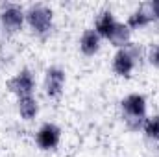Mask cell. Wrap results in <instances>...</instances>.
<instances>
[{"label":"cell","mask_w":159,"mask_h":157,"mask_svg":"<svg viewBox=\"0 0 159 157\" xmlns=\"http://www.w3.org/2000/svg\"><path fill=\"white\" fill-rule=\"evenodd\" d=\"M146 63L159 70V43H152L146 48Z\"/></svg>","instance_id":"5bb4252c"},{"label":"cell","mask_w":159,"mask_h":157,"mask_svg":"<svg viewBox=\"0 0 159 157\" xmlns=\"http://www.w3.org/2000/svg\"><path fill=\"white\" fill-rule=\"evenodd\" d=\"M6 89L15 96V98H24V96H34L37 89V79L32 69L22 67L17 70L11 78L6 81Z\"/></svg>","instance_id":"3957f363"},{"label":"cell","mask_w":159,"mask_h":157,"mask_svg":"<svg viewBox=\"0 0 159 157\" xmlns=\"http://www.w3.org/2000/svg\"><path fill=\"white\" fill-rule=\"evenodd\" d=\"M65 83H67V72H65V69H61L59 65H50V67L44 69L43 91H44L46 98H50V100L61 98V94L65 91Z\"/></svg>","instance_id":"5b68a950"},{"label":"cell","mask_w":159,"mask_h":157,"mask_svg":"<svg viewBox=\"0 0 159 157\" xmlns=\"http://www.w3.org/2000/svg\"><path fill=\"white\" fill-rule=\"evenodd\" d=\"M148 7H150V11H152V15H154V20H159V0L148 2Z\"/></svg>","instance_id":"9a60e30c"},{"label":"cell","mask_w":159,"mask_h":157,"mask_svg":"<svg viewBox=\"0 0 159 157\" xmlns=\"http://www.w3.org/2000/svg\"><path fill=\"white\" fill-rule=\"evenodd\" d=\"M119 20L115 19V13L111 9H104L98 13L96 20H94V32L100 35L102 41H109V37L113 35L115 28H117Z\"/></svg>","instance_id":"9c48e42d"},{"label":"cell","mask_w":159,"mask_h":157,"mask_svg":"<svg viewBox=\"0 0 159 157\" xmlns=\"http://www.w3.org/2000/svg\"><path fill=\"white\" fill-rule=\"evenodd\" d=\"M26 26L35 37H46L54 28V9L46 4H30L26 7Z\"/></svg>","instance_id":"7a4b0ae2"},{"label":"cell","mask_w":159,"mask_h":157,"mask_svg":"<svg viewBox=\"0 0 159 157\" xmlns=\"http://www.w3.org/2000/svg\"><path fill=\"white\" fill-rule=\"evenodd\" d=\"M17 113L20 120L24 122H32L39 115V100L35 96H24V98H17Z\"/></svg>","instance_id":"8fae6325"},{"label":"cell","mask_w":159,"mask_h":157,"mask_svg":"<svg viewBox=\"0 0 159 157\" xmlns=\"http://www.w3.org/2000/svg\"><path fill=\"white\" fill-rule=\"evenodd\" d=\"M141 131H143V135H144L146 141L159 144V113L148 115V118L143 124V129Z\"/></svg>","instance_id":"4fadbf2b"},{"label":"cell","mask_w":159,"mask_h":157,"mask_svg":"<svg viewBox=\"0 0 159 157\" xmlns=\"http://www.w3.org/2000/svg\"><path fill=\"white\" fill-rule=\"evenodd\" d=\"M61 137H63V131L57 124L44 122L35 131V144L43 152H56L61 144Z\"/></svg>","instance_id":"8992f818"},{"label":"cell","mask_w":159,"mask_h":157,"mask_svg":"<svg viewBox=\"0 0 159 157\" xmlns=\"http://www.w3.org/2000/svg\"><path fill=\"white\" fill-rule=\"evenodd\" d=\"M26 9L19 4H0V28L13 35V34H19L24 24H26Z\"/></svg>","instance_id":"277c9868"},{"label":"cell","mask_w":159,"mask_h":157,"mask_svg":"<svg viewBox=\"0 0 159 157\" xmlns=\"http://www.w3.org/2000/svg\"><path fill=\"white\" fill-rule=\"evenodd\" d=\"M113 48H126L129 43H131V30L126 26V22H120L117 24V28H115V32H113V35L109 37V41H107Z\"/></svg>","instance_id":"7c38bea8"},{"label":"cell","mask_w":159,"mask_h":157,"mask_svg":"<svg viewBox=\"0 0 159 157\" xmlns=\"http://www.w3.org/2000/svg\"><path fill=\"white\" fill-rule=\"evenodd\" d=\"M152 22H156V20H154V15H152V11H150V7H148V2H146V4H141V6H139L137 9H133V11L128 15V19H126V26H128L131 32L143 30V28L150 26Z\"/></svg>","instance_id":"ba28073f"},{"label":"cell","mask_w":159,"mask_h":157,"mask_svg":"<svg viewBox=\"0 0 159 157\" xmlns=\"http://www.w3.org/2000/svg\"><path fill=\"white\" fill-rule=\"evenodd\" d=\"M120 115L126 129L141 131L143 124L148 118V100L141 92H129L120 100Z\"/></svg>","instance_id":"6da1fadb"},{"label":"cell","mask_w":159,"mask_h":157,"mask_svg":"<svg viewBox=\"0 0 159 157\" xmlns=\"http://www.w3.org/2000/svg\"><path fill=\"white\" fill-rule=\"evenodd\" d=\"M78 46H80V52L85 56V57H93L100 52L102 48V39L100 35L94 32V28H87L83 30V34L80 35L78 41Z\"/></svg>","instance_id":"30bf717a"},{"label":"cell","mask_w":159,"mask_h":157,"mask_svg":"<svg viewBox=\"0 0 159 157\" xmlns=\"http://www.w3.org/2000/svg\"><path fill=\"white\" fill-rule=\"evenodd\" d=\"M139 59L131 54V50L126 46V48H119L115 50L113 57H111V70L117 78H122V79H129L133 76V70L137 69Z\"/></svg>","instance_id":"52a82bcc"}]
</instances>
